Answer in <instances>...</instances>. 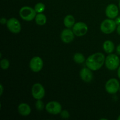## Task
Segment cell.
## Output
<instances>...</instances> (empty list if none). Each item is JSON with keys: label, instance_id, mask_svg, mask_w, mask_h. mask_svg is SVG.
<instances>
[{"label": "cell", "instance_id": "obj_26", "mask_svg": "<svg viewBox=\"0 0 120 120\" xmlns=\"http://www.w3.org/2000/svg\"><path fill=\"white\" fill-rule=\"evenodd\" d=\"M0 89H1V91H0V95H1V96H2V93H3V91H4V87H3V86H2V84H1V85H0Z\"/></svg>", "mask_w": 120, "mask_h": 120}, {"label": "cell", "instance_id": "obj_14", "mask_svg": "<svg viewBox=\"0 0 120 120\" xmlns=\"http://www.w3.org/2000/svg\"><path fill=\"white\" fill-rule=\"evenodd\" d=\"M18 112L22 116H28L31 112V109L29 104L26 103H21L18 107Z\"/></svg>", "mask_w": 120, "mask_h": 120}, {"label": "cell", "instance_id": "obj_29", "mask_svg": "<svg viewBox=\"0 0 120 120\" xmlns=\"http://www.w3.org/2000/svg\"><path fill=\"white\" fill-rule=\"evenodd\" d=\"M118 7H119V9L120 10V0L119 1V3H118Z\"/></svg>", "mask_w": 120, "mask_h": 120}, {"label": "cell", "instance_id": "obj_24", "mask_svg": "<svg viewBox=\"0 0 120 120\" xmlns=\"http://www.w3.org/2000/svg\"><path fill=\"white\" fill-rule=\"evenodd\" d=\"M115 21H116V23L117 25H120V16H117L115 19Z\"/></svg>", "mask_w": 120, "mask_h": 120}, {"label": "cell", "instance_id": "obj_21", "mask_svg": "<svg viewBox=\"0 0 120 120\" xmlns=\"http://www.w3.org/2000/svg\"><path fill=\"white\" fill-rule=\"evenodd\" d=\"M35 107H36V110L41 111L44 109L45 105L43 102L41 101V100H37V101L35 103Z\"/></svg>", "mask_w": 120, "mask_h": 120}, {"label": "cell", "instance_id": "obj_23", "mask_svg": "<svg viewBox=\"0 0 120 120\" xmlns=\"http://www.w3.org/2000/svg\"><path fill=\"white\" fill-rule=\"evenodd\" d=\"M7 21L8 20L6 19L5 18H2L1 19V20H0V22H1V24H5V23H7Z\"/></svg>", "mask_w": 120, "mask_h": 120}, {"label": "cell", "instance_id": "obj_30", "mask_svg": "<svg viewBox=\"0 0 120 120\" xmlns=\"http://www.w3.org/2000/svg\"><path fill=\"white\" fill-rule=\"evenodd\" d=\"M117 120H120V115L119 116H118V118H117Z\"/></svg>", "mask_w": 120, "mask_h": 120}, {"label": "cell", "instance_id": "obj_19", "mask_svg": "<svg viewBox=\"0 0 120 120\" xmlns=\"http://www.w3.org/2000/svg\"><path fill=\"white\" fill-rule=\"evenodd\" d=\"M34 9L37 13H42L45 9V5L42 2H38L35 5Z\"/></svg>", "mask_w": 120, "mask_h": 120}, {"label": "cell", "instance_id": "obj_12", "mask_svg": "<svg viewBox=\"0 0 120 120\" xmlns=\"http://www.w3.org/2000/svg\"><path fill=\"white\" fill-rule=\"evenodd\" d=\"M119 7L114 4H110L105 9V15L109 18L114 19L118 16L119 12Z\"/></svg>", "mask_w": 120, "mask_h": 120}, {"label": "cell", "instance_id": "obj_25", "mask_svg": "<svg viewBox=\"0 0 120 120\" xmlns=\"http://www.w3.org/2000/svg\"><path fill=\"white\" fill-rule=\"evenodd\" d=\"M116 52H117V55H120V44L118 45L116 48Z\"/></svg>", "mask_w": 120, "mask_h": 120}, {"label": "cell", "instance_id": "obj_5", "mask_svg": "<svg viewBox=\"0 0 120 120\" xmlns=\"http://www.w3.org/2000/svg\"><path fill=\"white\" fill-rule=\"evenodd\" d=\"M120 84L117 79L112 78L109 79L106 82L105 85V89L107 92L110 94H116L120 90Z\"/></svg>", "mask_w": 120, "mask_h": 120}, {"label": "cell", "instance_id": "obj_1", "mask_svg": "<svg viewBox=\"0 0 120 120\" xmlns=\"http://www.w3.org/2000/svg\"><path fill=\"white\" fill-rule=\"evenodd\" d=\"M105 57L103 53L97 52L89 56L86 60V65L93 71H97L105 63Z\"/></svg>", "mask_w": 120, "mask_h": 120}, {"label": "cell", "instance_id": "obj_20", "mask_svg": "<svg viewBox=\"0 0 120 120\" xmlns=\"http://www.w3.org/2000/svg\"><path fill=\"white\" fill-rule=\"evenodd\" d=\"M0 64H1V69L2 70H7L9 68L10 63H9V61L7 59H1V62H0Z\"/></svg>", "mask_w": 120, "mask_h": 120}, {"label": "cell", "instance_id": "obj_13", "mask_svg": "<svg viewBox=\"0 0 120 120\" xmlns=\"http://www.w3.org/2000/svg\"><path fill=\"white\" fill-rule=\"evenodd\" d=\"M80 76L82 80L86 83H90L93 79L92 70L89 68H84L80 71Z\"/></svg>", "mask_w": 120, "mask_h": 120}, {"label": "cell", "instance_id": "obj_10", "mask_svg": "<svg viewBox=\"0 0 120 120\" xmlns=\"http://www.w3.org/2000/svg\"><path fill=\"white\" fill-rule=\"evenodd\" d=\"M87 25L83 22H78L75 23L73 26V31L76 36L80 37L84 36L88 31Z\"/></svg>", "mask_w": 120, "mask_h": 120}, {"label": "cell", "instance_id": "obj_28", "mask_svg": "<svg viewBox=\"0 0 120 120\" xmlns=\"http://www.w3.org/2000/svg\"><path fill=\"white\" fill-rule=\"evenodd\" d=\"M117 32L118 34V35H120V25H118V26H117Z\"/></svg>", "mask_w": 120, "mask_h": 120}, {"label": "cell", "instance_id": "obj_4", "mask_svg": "<svg viewBox=\"0 0 120 120\" xmlns=\"http://www.w3.org/2000/svg\"><path fill=\"white\" fill-rule=\"evenodd\" d=\"M116 21L112 19H106L101 22L100 25V29L102 32L105 34H110L114 32L117 29Z\"/></svg>", "mask_w": 120, "mask_h": 120}, {"label": "cell", "instance_id": "obj_18", "mask_svg": "<svg viewBox=\"0 0 120 120\" xmlns=\"http://www.w3.org/2000/svg\"><path fill=\"white\" fill-rule=\"evenodd\" d=\"M73 60L77 64H82L86 62V58L81 53H76L73 55Z\"/></svg>", "mask_w": 120, "mask_h": 120}, {"label": "cell", "instance_id": "obj_6", "mask_svg": "<svg viewBox=\"0 0 120 120\" xmlns=\"http://www.w3.org/2000/svg\"><path fill=\"white\" fill-rule=\"evenodd\" d=\"M32 95L36 100H42L45 95V90L41 83H35L32 87Z\"/></svg>", "mask_w": 120, "mask_h": 120}, {"label": "cell", "instance_id": "obj_15", "mask_svg": "<svg viewBox=\"0 0 120 120\" xmlns=\"http://www.w3.org/2000/svg\"><path fill=\"white\" fill-rule=\"evenodd\" d=\"M103 48L105 53L109 54L112 53L115 49L114 43L112 41L107 40L103 43Z\"/></svg>", "mask_w": 120, "mask_h": 120}, {"label": "cell", "instance_id": "obj_17", "mask_svg": "<svg viewBox=\"0 0 120 120\" xmlns=\"http://www.w3.org/2000/svg\"><path fill=\"white\" fill-rule=\"evenodd\" d=\"M35 22L39 26H43L46 24L47 22V18L43 13H38L35 18Z\"/></svg>", "mask_w": 120, "mask_h": 120}, {"label": "cell", "instance_id": "obj_2", "mask_svg": "<svg viewBox=\"0 0 120 120\" xmlns=\"http://www.w3.org/2000/svg\"><path fill=\"white\" fill-rule=\"evenodd\" d=\"M19 14L21 18L25 21H32L35 18L37 12L35 9L30 7L25 6L20 9Z\"/></svg>", "mask_w": 120, "mask_h": 120}, {"label": "cell", "instance_id": "obj_11", "mask_svg": "<svg viewBox=\"0 0 120 120\" xmlns=\"http://www.w3.org/2000/svg\"><path fill=\"white\" fill-rule=\"evenodd\" d=\"M75 34L70 28L63 29L60 34L61 40L65 43H69L75 39Z\"/></svg>", "mask_w": 120, "mask_h": 120}, {"label": "cell", "instance_id": "obj_16", "mask_svg": "<svg viewBox=\"0 0 120 120\" xmlns=\"http://www.w3.org/2000/svg\"><path fill=\"white\" fill-rule=\"evenodd\" d=\"M64 26L68 28H71L75 24V18L72 15H68L63 20Z\"/></svg>", "mask_w": 120, "mask_h": 120}, {"label": "cell", "instance_id": "obj_7", "mask_svg": "<svg viewBox=\"0 0 120 120\" xmlns=\"http://www.w3.org/2000/svg\"><path fill=\"white\" fill-rule=\"evenodd\" d=\"M45 109L47 112L49 114L53 115H57L60 114L62 111V105L60 103L56 101H50L46 105Z\"/></svg>", "mask_w": 120, "mask_h": 120}, {"label": "cell", "instance_id": "obj_22", "mask_svg": "<svg viewBox=\"0 0 120 120\" xmlns=\"http://www.w3.org/2000/svg\"><path fill=\"white\" fill-rule=\"evenodd\" d=\"M60 116L64 119H68L70 117V114L67 110H63L60 112Z\"/></svg>", "mask_w": 120, "mask_h": 120}, {"label": "cell", "instance_id": "obj_27", "mask_svg": "<svg viewBox=\"0 0 120 120\" xmlns=\"http://www.w3.org/2000/svg\"><path fill=\"white\" fill-rule=\"evenodd\" d=\"M117 75H118V78L120 79V66H119V68H118V70H117Z\"/></svg>", "mask_w": 120, "mask_h": 120}, {"label": "cell", "instance_id": "obj_9", "mask_svg": "<svg viewBox=\"0 0 120 120\" xmlns=\"http://www.w3.org/2000/svg\"><path fill=\"white\" fill-rule=\"evenodd\" d=\"M43 60L39 56H35L32 57L29 62V68L30 70L35 73L41 71L43 68Z\"/></svg>", "mask_w": 120, "mask_h": 120}, {"label": "cell", "instance_id": "obj_3", "mask_svg": "<svg viewBox=\"0 0 120 120\" xmlns=\"http://www.w3.org/2000/svg\"><path fill=\"white\" fill-rule=\"evenodd\" d=\"M120 60L119 57L116 54L110 53L106 57L105 60V65L110 70H115L120 66Z\"/></svg>", "mask_w": 120, "mask_h": 120}, {"label": "cell", "instance_id": "obj_31", "mask_svg": "<svg viewBox=\"0 0 120 120\" xmlns=\"http://www.w3.org/2000/svg\"></svg>", "mask_w": 120, "mask_h": 120}, {"label": "cell", "instance_id": "obj_8", "mask_svg": "<svg viewBox=\"0 0 120 120\" xmlns=\"http://www.w3.org/2000/svg\"><path fill=\"white\" fill-rule=\"evenodd\" d=\"M7 26L8 30L13 34H18L21 30V25L15 18H11L7 21Z\"/></svg>", "mask_w": 120, "mask_h": 120}]
</instances>
